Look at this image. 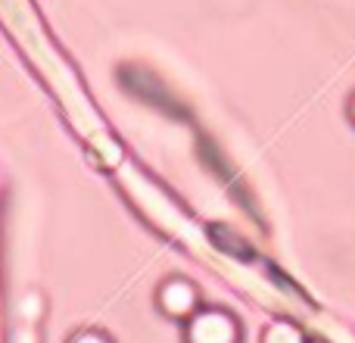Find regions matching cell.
I'll return each instance as SVG.
<instances>
[{
  "instance_id": "obj_1",
  "label": "cell",
  "mask_w": 355,
  "mask_h": 343,
  "mask_svg": "<svg viewBox=\"0 0 355 343\" xmlns=\"http://www.w3.org/2000/svg\"><path fill=\"white\" fill-rule=\"evenodd\" d=\"M184 343H240V325L225 309H196L184 328Z\"/></svg>"
},
{
  "instance_id": "obj_2",
  "label": "cell",
  "mask_w": 355,
  "mask_h": 343,
  "mask_svg": "<svg viewBox=\"0 0 355 343\" xmlns=\"http://www.w3.org/2000/svg\"><path fill=\"white\" fill-rule=\"evenodd\" d=\"M156 303H159V309L168 319L187 321L190 315L200 309V294H196V287L190 281H184V278H168L159 287V294H156Z\"/></svg>"
},
{
  "instance_id": "obj_3",
  "label": "cell",
  "mask_w": 355,
  "mask_h": 343,
  "mask_svg": "<svg viewBox=\"0 0 355 343\" xmlns=\"http://www.w3.org/2000/svg\"><path fill=\"white\" fill-rule=\"evenodd\" d=\"M262 343H302V331L293 321L281 319L275 325H268V331L262 334Z\"/></svg>"
},
{
  "instance_id": "obj_4",
  "label": "cell",
  "mask_w": 355,
  "mask_h": 343,
  "mask_svg": "<svg viewBox=\"0 0 355 343\" xmlns=\"http://www.w3.org/2000/svg\"><path fill=\"white\" fill-rule=\"evenodd\" d=\"M72 343H112V340L100 331H85V334H78V337H72Z\"/></svg>"
}]
</instances>
